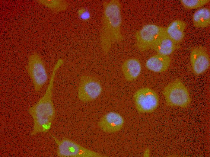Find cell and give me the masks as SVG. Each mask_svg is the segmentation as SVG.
<instances>
[{
  "instance_id": "6da1fadb",
  "label": "cell",
  "mask_w": 210,
  "mask_h": 157,
  "mask_svg": "<svg viewBox=\"0 0 210 157\" xmlns=\"http://www.w3.org/2000/svg\"><path fill=\"white\" fill-rule=\"evenodd\" d=\"M103 6L100 42L102 51L107 54L115 43L123 39L121 5L119 0H111L104 1Z\"/></svg>"
},
{
  "instance_id": "7a4b0ae2",
  "label": "cell",
  "mask_w": 210,
  "mask_h": 157,
  "mask_svg": "<svg viewBox=\"0 0 210 157\" xmlns=\"http://www.w3.org/2000/svg\"><path fill=\"white\" fill-rule=\"evenodd\" d=\"M62 65L61 61H57L53 68L45 93L36 104L28 109V113L32 117L34 123L31 135H34L40 132L47 133L51 128L56 115L52 100L54 80L57 71Z\"/></svg>"
},
{
  "instance_id": "3957f363",
  "label": "cell",
  "mask_w": 210,
  "mask_h": 157,
  "mask_svg": "<svg viewBox=\"0 0 210 157\" xmlns=\"http://www.w3.org/2000/svg\"><path fill=\"white\" fill-rule=\"evenodd\" d=\"M162 94L166 104L168 107H178L185 108L191 102L189 91L179 78L167 84L163 89Z\"/></svg>"
},
{
  "instance_id": "277c9868",
  "label": "cell",
  "mask_w": 210,
  "mask_h": 157,
  "mask_svg": "<svg viewBox=\"0 0 210 157\" xmlns=\"http://www.w3.org/2000/svg\"><path fill=\"white\" fill-rule=\"evenodd\" d=\"M166 27L153 24L144 25L135 34V46L141 51L153 49L161 37L165 33Z\"/></svg>"
},
{
  "instance_id": "5b68a950",
  "label": "cell",
  "mask_w": 210,
  "mask_h": 157,
  "mask_svg": "<svg viewBox=\"0 0 210 157\" xmlns=\"http://www.w3.org/2000/svg\"><path fill=\"white\" fill-rule=\"evenodd\" d=\"M58 146L57 156L60 157H101L104 155L86 148L75 142L64 137L59 140L50 134Z\"/></svg>"
},
{
  "instance_id": "8992f818",
  "label": "cell",
  "mask_w": 210,
  "mask_h": 157,
  "mask_svg": "<svg viewBox=\"0 0 210 157\" xmlns=\"http://www.w3.org/2000/svg\"><path fill=\"white\" fill-rule=\"evenodd\" d=\"M26 69L34 90L36 92H40L46 83L48 75L44 63L37 53H34L29 56Z\"/></svg>"
},
{
  "instance_id": "52a82bcc",
  "label": "cell",
  "mask_w": 210,
  "mask_h": 157,
  "mask_svg": "<svg viewBox=\"0 0 210 157\" xmlns=\"http://www.w3.org/2000/svg\"><path fill=\"white\" fill-rule=\"evenodd\" d=\"M135 108L141 113H151L158 107L159 99L157 93L148 87L137 90L133 95Z\"/></svg>"
},
{
  "instance_id": "ba28073f",
  "label": "cell",
  "mask_w": 210,
  "mask_h": 157,
  "mask_svg": "<svg viewBox=\"0 0 210 157\" xmlns=\"http://www.w3.org/2000/svg\"><path fill=\"white\" fill-rule=\"evenodd\" d=\"M102 91L101 83L96 78L88 75H84L80 78L78 96L81 101L86 103L95 100L100 96Z\"/></svg>"
},
{
  "instance_id": "9c48e42d",
  "label": "cell",
  "mask_w": 210,
  "mask_h": 157,
  "mask_svg": "<svg viewBox=\"0 0 210 157\" xmlns=\"http://www.w3.org/2000/svg\"><path fill=\"white\" fill-rule=\"evenodd\" d=\"M190 59L192 71L196 75L202 74L210 66V56L206 49L202 46L192 48Z\"/></svg>"
},
{
  "instance_id": "30bf717a",
  "label": "cell",
  "mask_w": 210,
  "mask_h": 157,
  "mask_svg": "<svg viewBox=\"0 0 210 157\" xmlns=\"http://www.w3.org/2000/svg\"><path fill=\"white\" fill-rule=\"evenodd\" d=\"M124 122V118L120 114L111 111L103 116L99 121L98 125L103 131L112 133L120 130Z\"/></svg>"
},
{
  "instance_id": "8fae6325",
  "label": "cell",
  "mask_w": 210,
  "mask_h": 157,
  "mask_svg": "<svg viewBox=\"0 0 210 157\" xmlns=\"http://www.w3.org/2000/svg\"><path fill=\"white\" fill-rule=\"evenodd\" d=\"M121 69L125 79L128 82H132L136 80L140 75L142 67L138 59L131 58L124 61Z\"/></svg>"
},
{
  "instance_id": "7c38bea8",
  "label": "cell",
  "mask_w": 210,
  "mask_h": 157,
  "mask_svg": "<svg viewBox=\"0 0 210 157\" xmlns=\"http://www.w3.org/2000/svg\"><path fill=\"white\" fill-rule=\"evenodd\" d=\"M171 59L169 56L157 54L154 55L146 61L145 65L148 70L156 73L166 71L169 67Z\"/></svg>"
},
{
  "instance_id": "4fadbf2b",
  "label": "cell",
  "mask_w": 210,
  "mask_h": 157,
  "mask_svg": "<svg viewBox=\"0 0 210 157\" xmlns=\"http://www.w3.org/2000/svg\"><path fill=\"white\" fill-rule=\"evenodd\" d=\"M186 25V23L183 21L174 20L166 27V33L177 45L184 38Z\"/></svg>"
},
{
  "instance_id": "5bb4252c",
  "label": "cell",
  "mask_w": 210,
  "mask_h": 157,
  "mask_svg": "<svg viewBox=\"0 0 210 157\" xmlns=\"http://www.w3.org/2000/svg\"><path fill=\"white\" fill-rule=\"evenodd\" d=\"M177 45L165 33L161 37L153 49L157 54L168 56L171 54L177 48Z\"/></svg>"
},
{
  "instance_id": "9a60e30c",
  "label": "cell",
  "mask_w": 210,
  "mask_h": 157,
  "mask_svg": "<svg viewBox=\"0 0 210 157\" xmlns=\"http://www.w3.org/2000/svg\"><path fill=\"white\" fill-rule=\"evenodd\" d=\"M194 26L198 28H205L210 24V10L206 8H200L196 11L193 15Z\"/></svg>"
},
{
  "instance_id": "2e32d148",
  "label": "cell",
  "mask_w": 210,
  "mask_h": 157,
  "mask_svg": "<svg viewBox=\"0 0 210 157\" xmlns=\"http://www.w3.org/2000/svg\"><path fill=\"white\" fill-rule=\"evenodd\" d=\"M39 1L40 3L56 13L65 10L69 5V2L65 0H47Z\"/></svg>"
},
{
  "instance_id": "e0dca14e",
  "label": "cell",
  "mask_w": 210,
  "mask_h": 157,
  "mask_svg": "<svg viewBox=\"0 0 210 157\" xmlns=\"http://www.w3.org/2000/svg\"><path fill=\"white\" fill-rule=\"evenodd\" d=\"M210 0H180V2L186 9L192 10L202 7L208 3Z\"/></svg>"
},
{
  "instance_id": "ac0fdd59",
  "label": "cell",
  "mask_w": 210,
  "mask_h": 157,
  "mask_svg": "<svg viewBox=\"0 0 210 157\" xmlns=\"http://www.w3.org/2000/svg\"><path fill=\"white\" fill-rule=\"evenodd\" d=\"M77 13L79 18L84 21H87L90 19V12L86 8L81 7L79 8Z\"/></svg>"
},
{
  "instance_id": "d6986e66",
  "label": "cell",
  "mask_w": 210,
  "mask_h": 157,
  "mask_svg": "<svg viewBox=\"0 0 210 157\" xmlns=\"http://www.w3.org/2000/svg\"><path fill=\"white\" fill-rule=\"evenodd\" d=\"M143 155L145 157H148L149 156L150 150L148 149H145Z\"/></svg>"
}]
</instances>
